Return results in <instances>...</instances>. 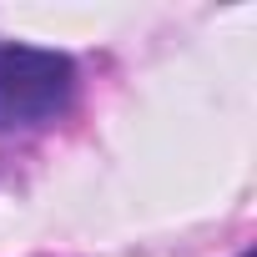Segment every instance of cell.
Listing matches in <instances>:
<instances>
[{
    "label": "cell",
    "mask_w": 257,
    "mask_h": 257,
    "mask_svg": "<svg viewBox=\"0 0 257 257\" xmlns=\"http://www.w3.org/2000/svg\"><path fill=\"white\" fill-rule=\"evenodd\" d=\"M76 66L61 51L0 41V132L56 121L71 106Z\"/></svg>",
    "instance_id": "6da1fadb"
},
{
    "label": "cell",
    "mask_w": 257,
    "mask_h": 257,
    "mask_svg": "<svg viewBox=\"0 0 257 257\" xmlns=\"http://www.w3.org/2000/svg\"><path fill=\"white\" fill-rule=\"evenodd\" d=\"M242 257H252V252H242Z\"/></svg>",
    "instance_id": "7a4b0ae2"
}]
</instances>
